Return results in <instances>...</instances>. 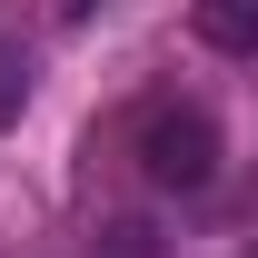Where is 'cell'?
Wrapping results in <instances>:
<instances>
[{
  "label": "cell",
  "instance_id": "obj_1",
  "mask_svg": "<svg viewBox=\"0 0 258 258\" xmlns=\"http://www.w3.org/2000/svg\"><path fill=\"white\" fill-rule=\"evenodd\" d=\"M139 169H149V189H209V179H219V129H209V109L159 99V109L139 119Z\"/></svg>",
  "mask_w": 258,
  "mask_h": 258
},
{
  "label": "cell",
  "instance_id": "obj_2",
  "mask_svg": "<svg viewBox=\"0 0 258 258\" xmlns=\"http://www.w3.org/2000/svg\"><path fill=\"white\" fill-rule=\"evenodd\" d=\"M199 40L228 50V60H258V10L248 0H199Z\"/></svg>",
  "mask_w": 258,
  "mask_h": 258
},
{
  "label": "cell",
  "instance_id": "obj_3",
  "mask_svg": "<svg viewBox=\"0 0 258 258\" xmlns=\"http://www.w3.org/2000/svg\"><path fill=\"white\" fill-rule=\"evenodd\" d=\"M20 109H30V60H20V50H0V129L20 119Z\"/></svg>",
  "mask_w": 258,
  "mask_h": 258
}]
</instances>
